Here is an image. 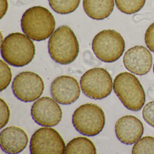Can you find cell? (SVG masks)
<instances>
[{
  "label": "cell",
  "instance_id": "cell-6",
  "mask_svg": "<svg viewBox=\"0 0 154 154\" xmlns=\"http://www.w3.org/2000/svg\"><path fill=\"white\" fill-rule=\"evenodd\" d=\"M72 121L74 127L81 134L93 137L99 134L104 128L105 114L97 104L85 103L75 109Z\"/></svg>",
  "mask_w": 154,
  "mask_h": 154
},
{
  "label": "cell",
  "instance_id": "cell-16",
  "mask_svg": "<svg viewBox=\"0 0 154 154\" xmlns=\"http://www.w3.org/2000/svg\"><path fill=\"white\" fill-rule=\"evenodd\" d=\"M96 147L93 142L85 137H77L73 139L67 144L65 154H96Z\"/></svg>",
  "mask_w": 154,
  "mask_h": 154
},
{
  "label": "cell",
  "instance_id": "cell-20",
  "mask_svg": "<svg viewBox=\"0 0 154 154\" xmlns=\"http://www.w3.org/2000/svg\"><path fill=\"white\" fill-rule=\"evenodd\" d=\"M11 69L8 64L1 60V92L8 88L12 79Z\"/></svg>",
  "mask_w": 154,
  "mask_h": 154
},
{
  "label": "cell",
  "instance_id": "cell-18",
  "mask_svg": "<svg viewBox=\"0 0 154 154\" xmlns=\"http://www.w3.org/2000/svg\"><path fill=\"white\" fill-rule=\"evenodd\" d=\"M119 10L128 15L135 14L145 5L146 0H114Z\"/></svg>",
  "mask_w": 154,
  "mask_h": 154
},
{
  "label": "cell",
  "instance_id": "cell-13",
  "mask_svg": "<svg viewBox=\"0 0 154 154\" xmlns=\"http://www.w3.org/2000/svg\"><path fill=\"white\" fill-rule=\"evenodd\" d=\"M115 133L118 139L126 145H132L139 140L144 133L142 122L135 116L125 115L115 124Z\"/></svg>",
  "mask_w": 154,
  "mask_h": 154
},
{
  "label": "cell",
  "instance_id": "cell-25",
  "mask_svg": "<svg viewBox=\"0 0 154 154\" xmlns=\"http://www.w3.org/2000/svg\"><path fill=\"white\" fill-rule=\"evenodd\" d=\"M153 72H154V65H153Z\"/></svg>",
  "mask_w": 154,
  "mask_h": 154
},
{
  "label": "cell",
  "instance_id": "cell-10",
  "mask_svg": "<svg viewBox=\"0 0 154 154\" xmlns=\"http://www.w3.org/2000/svg\"><path fill=\"white\" fill-rule=\"evenodd\" d=\"M31 113L36 123L46 127L58 125L63 116L59 104L54 99L48 97H43L37 100L32 105Z\"/></svg>",
  "mask_w": 154,
  "mask_h": 154
},
{
  "label": "cell",
  "instance_id": "cell-3",
  "mask_svg": "<svg viewBox=\"0 0 154 154\" xmlns=\"http://www.w3.org/2000/svg\"><path fill=\"white\" fill-rule=\"evenodd\" d=\"M48 49L50 57L56 63L68 65L73 63L78 57L79 42L69 26H61L49 38Z\"/></svg>",
  "mask_w": 154,
  "mask_h": 154
},
{
  "label": "cell",
  "instance_id": "cell-24",
  "mask_svg": "<svg viewBox=\"0 0 154 154\" xmlns=\"http://www.w3.org/2000/svg\"><path fill=\"white\" fill-rule=\"evenodd\" d=\"M1 19H2L8 11V0H1Z\"/></svg>",
  "mask_w": 154,
  "mask_h": 154
},
{
  "label": "cell",
  "instance_id": "cell-4",
  "mask_svg": "<svg viewBox=\"0 0 154 154\" xmlns=\"http://www.w3.org/2000/svg\"><path fill=\"white\" fill-rule=\"evenodd\" d=\"M114 92L128 109L138 111L142 109L146 101V95L138 79L128 72L120 73L113 81Z\"/></svg>",
  "mask_w": 154,
  "mask_h": 154
},
{
  "label": "cell",
  "instance_id": "cell-14",
  "mask_svg": "<svg viewBox=\"0 0 154 154\" xmlns=\"http://www.w3.org/2000/svg\"><path fill=\"white\" fill-rule=\"evenodd\" d=\"M1 147L8 154H18L27 146L29 139L26 131L19 127L11 126L4 129L0 136Z\"/></svg>",
  "mask_w": 154,
  "mask_h": 154
},
{
  "label": "cell",
  "instance_id": "cell-22",
  "mask_svg": "<svg viewBox=\"0 0 154 154\" xmlns=\"http://www.w3.org/2000/svg\"><path fill=\"white\" fill-rule=\"evenodd\" d=\"M1 129H2L8 123L10 118V110L7 103L1 98Z\"/></svg>",
  "mask_w": 154,
  "mask_h": 154
},
{
  "label": "cell",
  "instance_id": "cell-21",
  "mask_svg": "<svg viewBox=\"0 0 154 154\" xmlns=\"http://www.w3.org/2000/svg\"><path fill=\"white\" fill-rule=\"evenodd\" d=\"M142 117L148 124L154 128V101L148 103L143 109Z\"/></svg>",
  "mask_w": 154,
  "mask_h": 154
},
{
  "label": "cell",
  "instance_id": "cell-9",
  "mask_svg": "<svg viewBox=\"0 0 154 154\" xmlns=\"http://www.w3.org/2000/svg\"><path fill=\"white\" fill-rule=\"evenodd\" d=\"M13 94L24 102H32L39 99L44 92L45 84L37 74L24 72L17 75L12 85Z\"/></svg>",
  "mask_w": 154,
  "mask_h": 154
},
{
  "label": "cell",
  "instance_id": "cell-19",
  "mask_svg": "<svg viewBox=\"0 0 154 154\" xmlns=\"http://www.w3.org/2000/svg\"><path fill=\"white\" fill-rule=\"evenodd\" d=\"M132 154H154V137L146 136L140 138L133 146Z\"/></svg>",
  "mask_w": 154,
  "mask_h": 154
},
{
  "label": "cell",
  "instance_id": "cell-12",
  "mask_svg": "<svg viewBox=\"0 0 154 154\" xmlns=\"http://www.w3.org/2000/svg\"><path fill=\"white\" fill-rule=\"evenodd\" d=\"M123 63L125 68L138 75L147 74L152 65V56L149 50L142 46H136L125 53Z\"/></svg>",
  "mask_w": 154,
  "mask_h": 154
},
{
  "label": "cell",
  "instance_id": "cell-2",
  "mask_svg": "<svg viewBox=\"0 0 154 154\" xmlns=\"http://www.w3.org/2000/svg\"><path fill=\"white\" fill-rule=\"evenodd\" d=\"M5 62L15 67H23L32 62L35 47L29 38L20 33H11L6 37L1 47Z\"/></svg>",
  "mask_w": 154,
  "mask_h": 154
},
{
  "label": "cell",
  "instance_id": "cell-5",
  "mask_svg": "<svg viewBox=\"0 0 154 154\" xmlns=\"http://www.w3.org/2000/svg\"><path fill=\"white\" fill-rule=\"evenodd\" d=\"M92 48L96 57L104 63L116 62L123 54L125 49L124 38L113 29H105L94 36Z\"/></svg>",
  "mask_w": 154,
  "mask_h": 154
},
{
  "label": "cell",
  "instance_id": "cell-8",
  "mask_svg": "<svg viewBox=\"0 0 154 154\" xmlns=\"http://www.w3.org/2000/svg\"><path fill=\"white\" fill-rule=\"evenodd\" d=\"M29 148L32 154H63L65 143L55 129L46 127L40 128L33 134Z\"/></svg>",
  "mask_w": 154,
  "mask_h": 154
},
{
  "label": "cell",
  "instance_id": "cell-17",
  "mask_svg": "<svg viewBox=\"0 0 154 154\" xmlns=\"http://www.w3.org/2000/svg\"><path fill=\"white\" fill-rule=\"evenodd\" d=\"M51 8L62 15L70 14L76 10L81 0H48Z\"/></svg>",
  "mask_w": 154,
  "mask_h": 154
},
{
  "label": "cell",
  "instance_id": "cell-23",
  "mask_svg": "<svg viewBox=\"0 0 154 154\" xmlns=\"http://www.w3.org/2000/svg\"><path fill=\"white\" fill-rule=\"evenodd\" d=\"M145 41L147 47L154 53V22L146 30Z\"/></svg>",
  "mask_w": 154,
  "mask_h": 154
},
{
  "label": "cell",
  "instance_id": "cell-1",
  "mask_svg": "<svg viewBox=\"0 0 154 154\" xmlns=\"http://www.w3.org/2000/svg\"><path fill=\"white\" fill-rule=\"evenodd\" d=\"M55 25L53 14L41 6L27 10L21 20L22 31L34 41H44L50 37L54 31Z\"/></svg>",
  "mask_w": 154,
  "mask_h": 154
},
{
  "label": "cell",
  "instance_id": "cell-15",
  "mask_svg": "<svg viewBox=\"0 0 154 154\" xmlns=\"http://www.w3.org/2000/svg\"><path fill=\"white\" fill-rule=\"evenodd\" d=\"M114 0H83V7L85 14L95 20L108 18L114 9Z\"/></svg>",
  "mask_w": 154,
  "mask_h": 154
},
{
  "label": "cell",
  "instance_id": "cell-7",
  "mask_svg": "<svg viewBox=\"0 0 154 154\" xmlns=\"http://www.w3.org/2000/svg\"><path fill=\"white\" fill-rule=\"evenodd\" d=\"M80 85L82 92L88 98L102 100L111 93L112 78L106 69L95 67L86 71L82 75Z\"/></svg>",
  "mask_w": 154,
  "mask_h": 154
},
{
  "label": "cell",
  "instance_id": "cell-11",
  "mask_svg": "<svg viewBox=\"0 0 154 154\" xmlns=\"http://www.w3.org/2000/svg\"><path fill=\"white\" fill-rule=\"evenodd\" d=\"M51 94L56 101L63 105H69L80 97L81 89L78 81L69 75H61L52 82Z\"/></svg>",
  "mask_w": 154,
  "mask_h": 154
}]
</instances>
